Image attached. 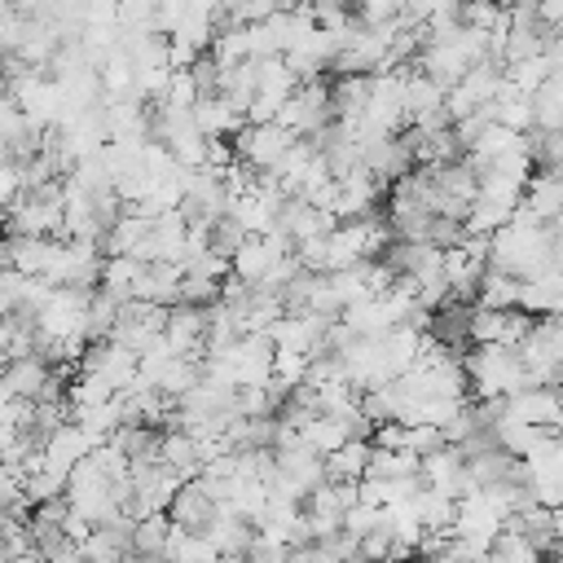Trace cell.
I'll list each match as a JSON object with an SVG mask.
<instances>
[{"label":"cell","instance_id":"cell-1","mask_svg":"<svg viewBox=\"0 0 563 563\" xmlns=\"http://www.w3.org/2000/svg\"><path fill=\"white\" fill-rule=\"evenodd\" d=\"M462 369L479 400H506V396H519L532 387L519 352H510V347H471L462 356Z\"/></svg>","mask_w":563,"mask_h":563},{"label":"cell","instance_id":"cell-2","mask_svg":"<svg viewBox=\"0 0 563 563\" xmlns=\"http://www.w3.org/2000/svg\"><path fill=\"white\" fill-rule=\"evenodd\" d=\"M295 132L290 128H282V123H246L229 145H233V154H238V163H246L251 172H277L282 167V158L295 150Z\"/></svg>","mask_w":563,"mask_h":563},{"label":"cell","instance_id":"cell-3","mask_svg":"<svg viewBox=\"0 0 563 563\" xmlns=\"http://www.w3.org/2000/svg\"><path fill=\"white\" fill-rule=\"evenodd\" d=\"M282 128H290L295 136H317L334 123V110H330V79H317V84H299V92L282 106L277 114Z\"/></svg>","mask_w":563,"mask_h":563},{"label":"cell","instance_id":"cell-4","mask_svg":"<svg viewBox=\"0 0 563 563\" xmlns=\"http://www.w3.org/2000/svg\"><path fill=\"white\" fill-rule=\"evenodd\" d=\"M216 515H220V501L207 493V484H202V479H185V484L176 488L172 506H167L172 528L194 532V537H202V532L216 523Z\"/></svg>","mask_w":563,"mask_h":563},{"label":"cell","instance_id":"cell-5","mask_svg":"<svg viewBox=\"0 0 563 563\" xmlns=\"http://www.w3.org/2000/svg\"><path fill=\"white\" fill-rule=\"evenodd\" d=\"M422 484L435 488V493H444V497H453V501H462L466 493H475L471 488V475H466V457H462L457 444H444L440 453L422 457Z\"/></svg>","mask_w":563,"mask_h":563},{"label":"cell","instance_id":"cell-6","mask_svg":"<svg viewBox=\"0 0 563 563\" xmlns=\"http://www.w3.org/2000/svg\"><path fill=\"white\" fill-rule=\"evenodd\" d=\"M501 413L510 422H523V427H537V431H559V422H563L559 400H554V387H528L519 396H506L501 400Z\"/></svg>","mask_w":563,"mask_h":563},{"label":"cell","instance_id":"cell-7","mask_svg":"<svg viewBox=\"0 0 563 563\" xmlns=\"http://www.w3.org/2000/svg\"><path fill=\"white\" fill-rule=\"evenodd\" d=\"M53 251H57V238H13V233H4L0 268H13L22 277H44Z\"/></svg>","mask_w":563,"mask_h":563},{"label":"cell","instance_id":"cell-8","mask_svg":"<svg viewBox=\"0 0 563 563\" xmlns=\"http://www.w3.org/2000/svg\"><path fill=\"white\" fill-rule=\"evenodd\" d=\"M202 537L211 541V550H216L220 559H246L260 532H255V523H251V519H242V515H233L229 506H220L216 523H211Z\"/></svg>","mask_w":563,"mask_h":563},{"label":"cell","instance_id":"cell-9","mask_svg":"<svg viewBox=\"0 0 563 563\" xmlns=\"http://www.w3.org/2000/svg\"><path fill=\"white\" fill-rule=\"evenodd\" d=\"M374 75H330V110L334 123H361L369 110Z\"/></svg>","mask_w":563,"mask_h":563},{"label":"cell","instance_id":"cell-10","mask_svg":"<svg viewBox=\"0 0 563 563\" xmlns=\"http://www.w3.org/2000/svg\"><path fill=\"white\" fill-rule=\"evenodd\" d=\"M471 303H457V299H444L435 312H431V339L440 343V347H449L453 356L462 352H471Z\"/></svg>","mask_w":563,"mask_h":563},{"label":"cell","instance_id":"cell-11","mask_svg":"<svg viewBox=\"0 0 563 563\" xmlns=\"http://www.w3.org/2000/svg\"><path fill=\"white\" fill-rule=\"evenodd\" d=\"M180 282H185V268H180V264L154 260V264L141 268L136 299H145V303H154V308H176V303H180Z\"/></svg>","mask_w":563,"mask_h":563},{"label":"cell","instance_id":"cell-12","mask_svg":"<svg viewBox=\"0 0 563 563\" xmlns=\"http://www.w3.org/2000/svg\"><path fill=\"white\" fill-rule=\"evenodd\" d=\"M163 466L185 484V479H198L207 471V449L198 435L189 431H163Z\"/></svg>","mask_w":563,"mask_h":563},{"label":"cell","instance_id":"cell-13","mask_svg":"<svg viewBox=\"0 0 563 563\" xmlns=\"http://www.w3.org/2000/svg\"><path fill=\"white\" fill-rule=\"evenodd\" d=\"M523 207L541 224H559L563 220V172H532V180L523 189Z\"/></svg>","mask_w":563,"mask_h":563},{"label":"cell","instance_id":"cell-14","mask_svg":"<svg viewBox=\"0 0 563 563\" xmlns=\"http://www.w3.org/2000/svg\"><path fill=\"white\" fill-rule=\"evenodd\" d=\"M48 378H53V365H44L40 356H22V361L4 365V383H9L13 400H22V405H40Z\"/></svg>","mask_w":563,"mask_h":563},{"label":"cell","instance_id":"cell-15","mask_svg":"<svg viewBox=\"0 0 563 563\" xmlns=\"http://www.w3.org/2000/svg\"><path fill=\"white\" fill-rule=\"evenodd\" d=\"M110 444L128 457V466H154V462H163V431H158V427L128 422V427L114 431Z\"/></svg>","mask_w":563,"mask_h":563},{"label":"cell","instance_id":"cell-16","mask_svg":"<svg viewBox=\"0 0 563 563\" xmlns=\"http://www.w3.org/2000/svg\"><path fill=\"white\" fill-rule=\"evenodd\" d=\"M92 449H97V444H92V440H88V435H84L75 422H66V427H62V431H57V435L44 444V466L70 479V471H75V466H79V462H84Z\"/></svg>","mask_w":563,"mask_h":563},{"label":"cell","instance_id":"cell-17","mask_svg":"<svg viewBox=\"0 0 563 563\" xmlns=\"http://www.w3.org/2000/svg\"><path fill=\"white\" fill-rule=\"evenodd\" d=\"M519 308L528 317H563V268L519 282Z\"/></svg>","mask_w":563,"mask_h":563},{"label":"cell","instance_id":"cell-18","mask_svg":"<svg viewBox=\"0 0 563 563\" xmlns=\"http://www.w3.org/2000/svg\"><path fill=\"white\" fill-rule=\"evenodd\" d=\"M194 123H198V132L207 141H233L246 128V114H238L224 97H207V101L194 106Z\"/></svg>","mask_w":563,"mask_h":563},{"label":"cell","instance_id":"cell-19","mask_svg":"<svg viewBox=\"0 0 563 563\" xmlns=\"http://www.w3.org/2000/svg\"><path fill=\"white\" fill-rule=\"evenodd\" d=\"M369 453H374L369 440H347L339 453L325 457V479L330 484H361L369 471Z\"/></svg>","mask_w":563,"mask_h":563},{"label":"cell","instance_id":"cell-20","mask_svg":"<svg viewBox=\"0 0 563 563\" xmlns=\"http://www.w3.org/2000/svg\"><path fill=\"white\" fill-rule=\"evenodd\" d=\"M255 75H260V97H268V101L286 106L299 92V79L286 66V57H255Z\"/></svg>","mask_w":563,"mask_h":563},{"label":"cell","instance_id":"cell-21","mask_svg":"<svg viewBox=\"0 0 563 563\" xmlns=\"http://www.w3.org/2000/svg\"><path fill=\"white\" fill-rule=\"evenodd\" d=\"M444 106V88H435L422 70H405V123H418L422 114H431V110H440Z\"/></svg>","mask_w":563,"mask_h":563},{"label":"cell","instance_id":"cell-22","mask_svg":"<svg viewBox=\"0 0 563 563\" xmlns=\"http://www.w3.org/2000/svg\"><path fill=\"white\" fill-rule=\"evenodd\" d=\"M220 97L238 110V114H246L251 110V101L260 97V75H255V57L251 62H242V66H233V70H224V79H220Z\"/></svg>","mask_w":563,"mask_h":563},{"label":"cell","instance_id":"cell-23","mask_svg":"<svg viewBox=\"0 0 563 563\" xmlns=\"http://www.w3.org/2000/svg\"><path fill=\"white\" fill-rule=\"evenodd\" d=\"M299 440H303L308 449H317L321 457H330V453H339V449L347 444V431H343V422H339V418L312 413V418L299 427Z\"/></svg>","mask_w":563,"mask_h":563},{"label":"cell","instance_id":"cell-24","mask_svg":"<svg viewBox=\"0 0 563 563\" xmlns=\"http://www.w3.org/2000/svg\"><path fill=\"white\" fill-rule=\"evenodd\" d=\"M167 537H172V519L167 515L136 519V528H132V554L136 559H163L167 554Z\"/></svg>","mask_w":563,"mask_h":563},{"label":"cell","instance_id":"cell-25","mask_svg":"<svg viewBox=\"0 0 563 563\" xmlns=\"http://www.w3.org/2000/svg\"><path fill=\"white\" fill-rule=\"evenodd\" d=\"M114 321H119V299L110 295V290H92V299H88V325H84V339L88 343H106L110 334H114Z\"/></svg>","mask_w":563,"mask_h":563},{"label":"cell","instance_id":"cell-26","mask_svg":"<svg viewBox=\"0 0 563 563\" xmlns=\"http://www.w3.org/2000/svg\"><path fill=\"white\" fill-rule=\"evenodd\" d=\"M475 308H493V312L519 308V282L506 277V273H497V268H488L484 282H479V299H475Z\"/></svg>","mask_w":563,"mask_h":563},{"label":"cell","instance_id":"cell-27","mask_svg":"<svg viewBox=\"0 0 563 563\" xmlns=\"http://www.w3.org/2000/svg\"><path fill=\"white\" fill-rule=\"evenodd\" d=\"M369 479H413V475H422V462L418 457H409V453H387V449H374L369 453V471H365Z\"/></svg>","mask_w":563,"mask_h":563},{"label":"cell","instance_id":"cell-28","mask_svg":"<svg viewBox=\"0 0 563 563\" xmlns=\"http://www.w3.org/2000/svg\"><path fill=\"white\" fill-rule=\"evenodd\" d=\"M246 238H251V233H246V229H242V224H238L233 216H220V220H216V224L207 229V251L233 264V255H238V251L246 246Z\"/></svg>","mask_w":563,"mask_h":563},{"label":"cell","instance_id":"cell-29","mask_svg":"<svg viewBox=\"0 0 563 563\" xmlns=\"http://www.w3.org/2000/svg\"><path fill=\"white\" fill-rule=\"evenodd\" d=\"M497 563H541V554L515 532V528H501L497 532V541H493V550H488Z\"/></svg>","mask_w":563,"mask_h":563},{"label":"cell","instance_id":"cell-30","mask_svg":"<svg viewBox=\"0 0 563 563\" xmlns=\"http://www.w3.org/2000/svg\"><path fill=\"white\" fill-rule=\"evenodd\" d=\"M22 303H31V277L13 273V268H0V317L18 312ZM35 308V303H31Z\"/></svg>","mask_w":563,"mask_h":563},{"label":"cell","instance_id":"cell-31","mask_svg":"<svg viewBox=\"0 0 563 563\" xmlns=\"http://www.w3.org/2000/svg\"><path fill=\"white\" fill-rule=\"evenodd\" d=\"M189 79H194V88H198V101H207V97H220V79H224V66H220L211 53H202V57L189 66Z\"/></svg>","mask_w":563,"mask_h":563},{"label":"cell","instance_id":"cell-32","mask_svg":"<svg viewBox=\"0 0 563 563\" xmlns=\"http://www.w3.org/2000/svg\"><path fill=\"white\" fill-rule=\"evenodd\" d=\"M440 449H444V431H440V427H427V422H422V427H409V435H405V453H409V457L422 462V457H431V453H440Z\"/></svg>","mask_w":563,"mask_h":563},{"label":"cell","instance_id":"cell-33","mask_svg":"<svg viewBox=\"0 0 563 563\" xmlns=\"http://www.w3.org/2000/svg\"><path fill=\"white\" fill-rule=\"evenodd\" d=\"M163 101L176 106V110H194L198 106V88H194L189 70H172V84H167V97Z\"/></svg>","mask_w":563,"mask_h":563},{"label":"cell","instance_id":"cell-34","mask_svg":"<svg viewBox=\"0 0 563 563\" xmlns=\"http://www.w3.org/2000/svg\"><path fill=\"white\" fill-rule=\"evenodd\" d=\"M537 22L554 35V31H563V0H550V4H537Z\"/></svg>","mask_w":563,"mask_h":563},{"label":"cell","instance_id":"cell-35","mask_svg":"<svg viewBox=\"0 0 563 563\" xmlns=\"http://www.w3.org/2000/svg\"><path fill=\"white\" fill-rule=\"evenodd\" d=\"M541 563H563V537H559V541H554V545L541 554Z\"/></svg>","mask_w":563,"mask_h":563},{"label":"cell","instance_id":"cell-36","mask_svg":"<svg viewBox=\"0 0 563 563\" xmlns=\"http://www.w3.org/2000/svg\"><path fill=\"white\" fill-rule=\"evenodd\" d=\"M347 563H369V559H361V554H356V559H347Z\"/></svg>","mask_w":563,"mask_h":563}]
</instances>
